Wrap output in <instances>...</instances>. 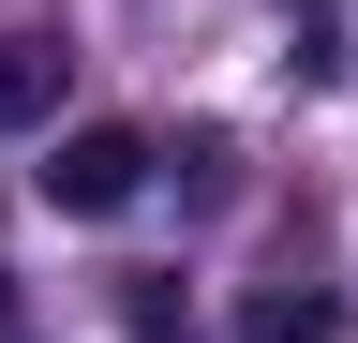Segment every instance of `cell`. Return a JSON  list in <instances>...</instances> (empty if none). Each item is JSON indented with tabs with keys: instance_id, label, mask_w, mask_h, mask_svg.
Returning <instances> with one entry per match:
<instances>
[{
	"instance_id": "cell-1",
	"label": "cell",
	"mask_w": 358,
	"mask_h": 343,
	"mask_svg": "<svg viewBox=\"0 0 358 343\" xmlns=\"http://www.w3.org/2000/svg\"><path fill=\"white\" fill-rule=\"evenodd\" d=\"M150 135H134V119H75L60 149H45V209H75V224H105V209H134L150 194Z\"/></svg>"
},
{
	"instance_id": "cell-2",
	"label": "cell",
	"mask_w": 358,
	"mask_h": 343,
	"mask_svg": "<svg viewBox=\"0 0 358 343\" xmlns=\"http://www.w3.org/2000/svg\"><path fill=\"white\" fill-rule=\"evenodd\" d=\"M45 119H60V45L0 30V135H45Z\"/></svg>"
},
{
	"instance_id": "cell-3",
	"label": "cell",
	"mask_w": 358,
	"mask_h": 343,
	"mask_svg": "<svg viewBox=\"0 0 358 343\" xmlns=\"http://www.w3.org/2000/svg\"><path fill=\"white\" fill-rule=\"evenodd\" d=\"M329 328H343L329 284H254V298H239V343H329Z\"/></svg>"
},
{
	"instance_id": "cell-4",
	"label": "cell",
	"mask_w": 358,
	"mask_h": 343,
	"mask_svg": "<svg viewBox=\"0 0 358 343\" xmlns=\"http://www.w3.org/2000/svg\"><path fill=\"white\" fill-rule=\"evenodd\" d=\"M134 343H194V328H179V298H164V284H134Z\"/></svg>"
},
{
	"instance_id": "cell-5",
	"label": "cell",
	"mask_w": 358,
	"mask_h": 343,
	"mask_svg": "<svg viewBox=\"0 0 358 343\" xmlns=\"http://www.w3.org/2000/svg\"><path fill=\"white\" fill-rule=\"evenodd\" d=\"M0 343H45V328H30V314H15V284H0Z\"/></svg>"
}]
</instances>
